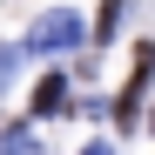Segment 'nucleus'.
I'll return each mask as SVG.
<instances>
[{
    "instance_id": "nucleus-1",
    "label": "nucleus",
    "mask_w": 155,
    "mask_h": 155,
    "mask_svg": "<svg viewBox=\"0 0 155 155\" xmlns=\"http://www.w3.org/2000/svg\"><path fill=\"white\" fill-rule=\"evenodd\" d=\"M68 41H74V14H47L34 27V47H68Z\"/></svg>"
}]
</instances>
